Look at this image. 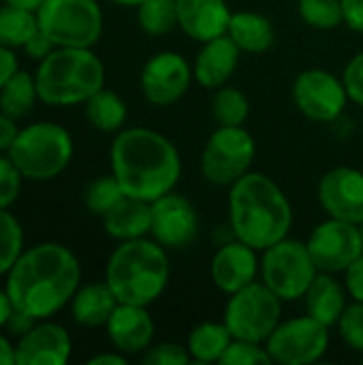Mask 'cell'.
I'll return each instance as SVG.
<instances>
[{
	"instance_id": "1",
	"label": "cell",
	"mask_w": 363,
	"mask_h": 365,
	"mask_svg": "<svg viewBox=\"0 0 363 365\" xmlns=\"http://www.w3.org/2000/svg\"><path fill=\"white\" fill-rule=\"evenodd\" d=\"M81 287V263L77 255L56 242L24 248L4 276V289L13 308L34 321L51 319L64 310Z\"/></svg>"
},
{
	"instance_id": "2",
	"label": "cell",
	"mask_w": 363,
	"mask_h": 365,
	"mask_svg": "<svg viewBox=\"0 0 363 365\" xmlns=\"http://www.w3.org/2000/svg\"><path fill=\"white\" fill-rule=\"evenodd\" d=\"M111 173L124 195L156 201L175 190L182 178V156L175 143L148 126H124L109 148Z\"/></svg>"
},
{
	"instance_id": "3",
	"label": "cell",
	"mask_w": 363,
	"mask_h": 365,
	"mask_svg": "<svg viewBox=\"0 0 363 365\" xmlns=\"http://www.w3.org/2000/svg\"><path fill=\"white\" fill-rule=\"evenodd\" d=\"M231 235L263 252L289 237L293 229V205L287 192L265 173L248 171L227 197Z\"/></svg>"
},
{
	"instance_id": "4",
	"label": "cell",
	"mask_w": 363,
	"mask_h": 365,
	"mask_svg": "<svg viewBox=\"0 0 363 365\" xmlns=\"http://www.w3.org/2000/svg\"><path fill=\"white\" fill-rule=\"evenodd\" d=\"M171 280L169 250L152 237L118 242L105 265V282L120 304L152 306Z\"/></svg>"
},
{
	"instance_id": "5",
	"label": "cell",
	"mask_w": 363,
	"mask_h": 365,
	"mask_svg": "<svg viewBox=\"0 0 363 365\" xmlns=\"http://www.w3.org/2000/svg\"><path fill=\"white\" fill-rule=\"evenodd\" d=\"M34 81L41 103L75 107L105 88V64L94 47H56L39 62Z\"/></svg>"
},
{
	"instance_id": "6",
	"label": "cell",
	"mask_w": 363,
	"mask_h": 365,
	"mask_svg": "<svg viewBox=\"0 0 363 365\" xmlns=\"http://www.w3.org/2000/svg\"><path fill=\"white\" fill-rule=\"evenodd\" d=\"M6 154L26 180L47 182L68 169L75 156V141L58 122H32L19 128Z\"/></svg>"
},
{
	"instance_id": "7",
	"label": "cell",
	"mask_w": 363,
	"mask_h": 365,
	"mask_svg": "<svg viewBox=\"0 0 363 365\" xmlns=\"http://www.w3.org/2000/svg\"><path fill=\"white\" fill-rule=\"evenodd\" d=\"M36 19L56 47H94L105 28L98 0H43Z\"/></svg>"
},
{
	"instance_id": "8",
	"label": "cell",
	"mask_w": 363,
	"mask_h": 365,
	"mask_svg": "<svg viewBox=\"0 0 363 365\" xmlns=\"http://www.w3.org/2000/svg\"><path fill=\"white\" fill-rule=\"evenodd\" d=\"M282 304L285 302L272 289L257 280L227 295L223 323L229 327L235 340L265 344V340L282 321Z\"/></svg>"
},
{
	"instance_id": "9",
	"label": "cell",
	"mask_w": 363,
	"mask_h": 365,
	"mask_svg": "<svg viewBox=\"0 0 363 365\" xmlns=\"http://www.w3.org/2000/svg\"><path fill=\"white\" fill-rule=\"evenodd\" d=\"M257 158V141L244 126H216L201 152V175L208 184L229 188L248 171Z\"/></svg>"
},
{
	"instance_id": "10",
	"label": "cell",
	"mask_w": 363,
	"mask_h": 365,
	"mask_svg": "<svg viewBox=\"0 0 363 365\" xmlns=\"http://www.w3.org/2000/svg\"><path fill=\"white\" fill-rule=\"evenodd\" d=\"M317 274L319 269L310 257L306 242L291 235L261 252L259 280L282 302L302 299Z\"/></svg>"
},
{
	"instance_id": "11",
	"label": "cell",
	"mask_w": 363,
	"mask_h": 365,
	"mask_svg": "<svg viewBox=\"0 0 363 365\" xmlns=\"http://www.w3.org/2000/svg\"><path fill=\"white\" fill-rule=\"evenodd\" d=\"M291 98L297 111L317 124H332L344 115L351 103L342 75L321 66L304 68L291 83Z\"/></svg>"
},
{
	"instance_id": "12",
	"label": "cell",
	"mask_w": 363,
	"mask_h": 365,
	"mask_svg": "<svg viewBox=\"0 0 363 365\" xmlns=\"http://www.w3.org/2000/svg\"><path fill=\"white\" fill-rule=\"evenodd\" d=\"M332 344V329L310 314L280 321V325L265 340L272 364L312 365L319 364Z\"/></svg>"
},
{
	"instance_id": "13",
	"label": "cell",
	"mask_w": 363,
	"mask_h": 365,
	"mask_svg": "<svg viewBox=\"0 0 363 365\" xmlns=\"http://www.w3.org/2000/svg\"><path fill=\"white\" fill-rule=\"evenodd\" d=\"M306 246L319 272L338 276L363 255L362 229L355 222L327 216L312 229Z\"/></svg>"
},
{
	"instance_id": "14",
	"label": "cell",
	"mask_w": 363,
	"mask_h": 365,
	"mask_svg": "<svg viewBox=\"0 0 363 365\" xmlns=\"http://www.w3.org/2000/svg\"><path fill=\"white\" fill-rule=\"evenodd\" d=\"M193 81V64L180 51L171 49L152 53L139 73V90L152 107H171L180 103Z\"/></svg>"
},
{
	"instance_id": "15",
	"label": "cell",
	"mask_w": 363,
	"mask_h": 365,
	"mask_svg": "<svg viewBox=\"0 0 363 365\" xmlns=\"http://www.w3.org/2000/svg\"><path fill=\"white\" fill-rule=\"evenodd\" d=\"M199 214L190 199L171 190L152 201V229L150 237L169 252L184 250L197 242Z\"/></svg>"
},
{
	"instance_id": "16",
	"label": "cell",
	"mask_w": 363,
	"mask_h": 365,
	"mask_svg": "<svg viewBox=\"0 0 363 365\" xmlns=\"http://www.w3.org/2000/svg\"><path fill=\"white\" fill-rule=\"evenodd\" d=\"M319 205L325 216L347 222H363V171L357 167H334L317 186Z\"/></svg>"
},
{
	"instance_id": "17",
	"label": "cell",
	"mask_w": 363,
	"mask_h": 365,
	"mask_svg": "<svg viewBox=\"0 0 363 365\" xmlns=\"http://www.w3.org/2000/svg\"><path fill=\"white\" fill-rule=\"evenodd\" d=\"M71 355V334L51 319L36 321L15 342V365H66Z\"/></svg>"
},
{
	"instance_id": "18",
	"label": "cell",
	"mask_w": 363,
	"mask_h": 365,
	"mask_svg": "<svg viewBox=\"0 0 363 365\" xmlns=\"http://www.w3.org/2000/svg\"><path fill=\"white\" fill-rule=\"evenodd\" d=\"M261 274V252L242 240L233 237L227 244H220L210 263V276L214 287L231 295L259 280Z\"/></svg>"
},
{
	"instance_id": "19",
	"label": "cell",
	"mask_w": 363,
	"mask_h": 365,
	"mask_svg": "<svg viewBox=\"0 0 363 365\" xmlns=\"http://www.w3.org/2000/svg\"><path fill=\"white\" fill-rule=\"evenodd\" d=\"M107 340L111 346L126 357L143 355L156 338V323L148 306L118 304L105 325Z\"/></svg>"
},
{
	"instance_id": "20",
	"label": "cell",
	"mask_w": 363,
	"mask_h": 365,
	"mask_svg": "<svg viewBox=\"0 0 363 365\" xmlns=\"http://www.w3.org/2000/svg\"><path fill=\"white\" fill-rule=\"evenodd\" d=\"M242 60V49L231 41L229 34L210 38L201 43L195 60H193V75L195 81L205 90H218L229 83L235 75Z\"/></svg>"
},
{
	"instance_id": "21",
	"label": "cell",
	"mask_w": 363,
	"mask_h": 365,
	"mask_svg": "<svg viewBox=\"0 0 363 365\" xmlns=\"http://www.w3.org/2000/svg\"><path fill=\"white\" fill-rule=\"evenodd\" d=\"M178 28L193 41L205 43L227 34L231 6L227 0H175Z\"/></svg>"
},
{
	"instance_id": "22",
	"label": "cell",
	"mask_w": 363,
	"mask_h": 365,
	"mask_svg": "<svg viewBox=\"0 0 363 365\" xmlns=\"http://www.w3.org/2000/svg\"><path fill=\"white\" fill-rule=\"evenodd\" d=\"M302 302L306 306V314L327 325L329 329H336L340 317L351 304V297L347 293L344 282L338 280L336 274L319 272L312 284L308 287L306 295L302 297Z\"/></svg>"
},
{
	"instance_id": "23",
	"label": "cell",
	"mask_w": 363,
	"mask_h": 365,
	"mask_svg": "<svg viewBox=\"0 0 363 365\" xmlns=\"http://www.w3.org/2000/svg\"><path fill=\"white\" fill-rule=\"evenodd\" d=\"M105 233L116 242H131L150 237L152 229V203L124 195L116 207H111L103 218Z\"/></svg>"
},
{
	"instance_id": "24",
	"label": "cell",
	"mask_w": 363,
	"mask_h": 365,
	"mask_svg": "<svg viewBox=\"0 0 363 365\" xmlns=\"http://www.w3.org/2000/svg\"><path fill=\"white\" fill-rule=\"evenodd\" d=\"M118 304H120L118 297L113 295L109 284L103 280V282L81 284L77 293L73 295L68 310H71V319L75 325L86 327V329H96V327L107 325Z\"/></svg>"
},
{
	"instance_id": "25",
	"label": "cell",
	"mask_w": 363,
	"mask_h": 365,
	"mask_svg": "<svg viewBox=\"0 0 363 365\" xmlns=\"http://www.w3.org/2000/svg\"><path fill=\"white\" fill-rule=\"evenodd\" d=\"M227 34L242 53H265L276 45V28L272 19L259 11H233Z\"/></svg>"
},
{
	"instance_id": "26",
	"label": "cell",
	"mask_w": 363,
	"mask_h": 365,
	"mask_svg": "<svg viewBox=\"0 0 363 365\" xmlns=\"http://www.w3.org/2000/svg\"><path fill=\"white\" fill-rule=\"evenodd\" d=\"M83 115L94 130L105 135H116L126 126L128 107L118 92L109 88H101L83 103Z\"/></svg>"
},
{
	"instance_id": "27",
	"label": "cell",
	"mask_w": 363,
	"mask_h": 365,
	"mask_svg": "<svg viewBox=\"0 0 363 365\" xmlns=\"http://www.w3.org/2000/svg\"><path fill=\"white\" fill-rule=\"evenodd\" d=\"M233 336L223 321H205L190 329L186 338V349L195 364H220Z\"/></svg>"
},
{
	"instance_id": "28",
	"label": "cell",
	"mask_w": 363,
	"mask_h": 365,
	"mask_svg": "<svg viewBox=\"0 0 363 365\" xmlns=\"http://www.w3.org/2000/svg\"><path fill=\"white\" fill-rule=\"evenodd\" d=\"M36 101H39V92H36L34 73L19 68L0 88V111L11 115L13 120H24L34 109Z\"/></svg>"
},
{
	"instance_id": "29",
	"label": "cell",
	"mask_w": 363,
	"mask_h": 365,
	"mask_svg": "<svg viewBox=\"0 0 363 365\" xmlns=\"http://www.w3.org/2000/svg\"><path fill=\"white\" fill-rule=\"evenodd\" d=\"M39 19L34 11L4 4L0 6V43L11 49H24V45L36 34Z\"/></svg>"
},
{
	"instance_id": "30",
	"label": "cell",
	"mask_w": 363,
	"mask_h": 365,
	"mask_svg": "<svg viewBox=\"0 0 363 365\" xmlns=\"http://www.w3.org/2000/svg\"><path fill=\"white\" fill-rule=\"evenodd\" d=\"M212 115L218 126H244L250 115V101L246 92L229 83L214 90Z\"/></svg>"
},
{
	"instance_id": "31",
	"label": "cell",
	"mask_w": 363,
	"mask_h": 365,
	"mask_svg": "<svg viewBox=\"0 0 363 365\" xmlns=\"http://www.w3.org/2000/svg\"><path fill=\"white\" fill-rule=\"evenodd\" d=\"M135 11L139 28L148 36H167L178 28L175 0H143Z\"/></svg>"
},
{
	"instance_id": "32",
	"label": "cell",
	"mask_w": 363,
	"mask_h": 365,
	"mask_svg": "<svg viewBox=\"0 0 363 365\" xmlns=\"http://www.w3.org/2000/svg\"><path fill=\"white\" fill-rule=\"evenodd\" d=\"M300 19L312 30H336L344 24L340 0H297Z\"/></svg>"
},
{
	"instance_id": "33",
	"label": "cell",
	"mask_w": 363,
	"mask_h": 365,
	"mask_svg": "<svg viewBox=\"0 0 363 365\" xmlns=\"http://www.w3.org/2000/svg\"><path fill=\"white\" fill-rule=\"evenodd\" d=\"M122 197H124V190H122L120 182L116 180L113 173H109V175H101L88 184L86 195H83V203L92 216L103 218L111 207L118 205V201Z\"/></svg>"
},
{
	"instance_id": "34",
	"label": "cell",
	"mask_w": 363,
	"mask_h": 365,
	"mask_svg": "<svg viewBox=\"0 0 363 365\" xmlns=\"http://www.w3.org/2000/svg\"><path fill=\"white\" fill-rule=\"evenodd\" d=\"M21 252L24 229L9 210H0V278L9 274V269L15 265Z\"/></svg>"
},
{
	"instance_id": "35",
	"label": "cell",
	"mask_w": 363,
	"mask_h": 365,
	"mask_svg": "<svg viewBox=\"0 0 363 365\" xmlns=\"http://www.w3.org/2000/svg\"><path fill=\"white\" fill-rule=\"evenodd\" d=\"M336 331L340 340L355 353L363 355V304L362 302H351L340 317Z\"/></svg>"
},
{
	"instance_id": "36",
	"label": "cell",
	"mask_w": 363,
	"mask_h": 365,
	"mask_svg": "<svg viewBox=\"0 0 363 365\" xmlns=\"http://www.w3.org/2000/svg\"><path fill=\"white\" fill-rule=\"evenodd\" d=\"M272 357L261 342L250 340H235L229 344L227 353L223 355L220 365H270Z\"/></svg>"
},
{
	"instance_id": "37",
	"label": "cell",
	"mask_w": 363,
	"mask_h": 365,
	"mask_svg": "<svg viewBox=\"0 0 363 365\" xmlns=\"http://www.w3.org/2000/svg\"><path fill=\"white\" fill-rule=\"evenodd\" d=\"M24 175L9 154H0V210H11L19 199Z\"/></svg>"
},
{
	"instance_id": "38",
	"label": "cell",
	"mask_w": 363,
	"mask_h": 365,
	"mask_svg": "<svg viewBox=\"0 0 363 365\" xmlns=\"http://www.w3.org/2000/svg\"><path fill=\"white\" fill-rule=\"evenodd\" d=\"M141 361L145 365H186L190 364V353L186 344L180 342H154L143 355Z\"/></svg>"
},
{
	"instance_id": "39",
	"label": "cell",
	"mask_w": 363,
	"mask_h": 365,
	"mask_svg": "<svg viewBox=\"0 0 363 365\" xmlns=\"http://www.w3.org/2000/svg\"><path fill=\"white\" fill-rule=\"evenodd\" d=\"M342 79H344V86H347V92H349L351 103L359 105L363 109V51L355 53L347 62L344 73H342Z\"/></svg>"
},
{
	"instance_id": "40",
	"label": "cell",
	"mask_w": 363,
	"mask_h": 365,
	"mask_svg": "<svg viewBox=\"0 0 363 365\" xmlns=\"http://www.w3.org/2000/svg\"><path fill=\"white\" fill-rule=\"evenodd\" d=\"M344 287L351 297V302H362L363 304V255L344 272Z\"/></svg>"
},
{
	"instance_id": "41",
	"label": "cell",
	"mask_w": 363,
	"mask_h": 365,
	"mask_svg": "<svg viewBox=\"0 0 363 365\" xmlns=\"http://www.w3.org/2000/svg\"><path fill=\"white\" fill-rule=\"evenodd\" d=\"M56 49V45H53V41L39 28L36 30V34L24 45V51H26V56L28 58H32V60H36V62H41L43 58H47L51 51Z\"/></svg>"
},
{
	"instance_id": "42",
	"label": "cell",
	"mask_w": 363,
	"mask_h": 365,
	"mask_svg": "<svg viewBox=\"0 0 363 365\" xmlns=\"http://www.w3.org/2000/svg\"><path fill=\"white\" fill-rule=\"evenodd\" d=\"M344 13V26L357 34H363V0H340Z\"/></svg>"
},
{
	"instance_id": "43",
	"label": "cell",
	"mask_w": 363,
	"mask_h": 365,
	"mask_svg": "<svg viewBox=\"0 0 363 365\" xmlns=\"http://www.w3.org/2000/svg\"><path fill=\"white\" fill-rule=\"evenodd\" d=\"M17 133H19L17 120H13L4 111H0V154H6L11 150Z\"/></svg>"
},
{
	"instance_id": "44",
	"label": "cell",
	"mask_w": 363,
	"mask_h": 365,
	"mask_svg": "<svg viewBox=\"0 0 363 365\" xmlns=\"http://www.w3.org/2000/svg\"><path fill=\"white\" fill-rule=\"evenodd\" d=\"M19 71V60L15 49L6 47L0 43V88L9 81L11 75H15Z\"/></svg>"
},
{
	"instance_id": "45",
	"label": "cell",
	"mask_w": 363,
	"mask_h": 365,
	"mask_svg": "<svg viewBox=\"0 0 363 365\" xmlns=\"http://www.w3.org/2000/svg\"><path fill=\"white\" fill-rule=\"evenodd\" d=\"M34 323H36V321L30 319L28 314H24V312H19V310H13V314H11V319H9V323H6L4 329H6L11 336L19 338V336H24Z\"/></svg>"
},
{
	"instance_id": "46",
	"label": "cell",
	"mask_w": 363,
	"mask_h": 365,
	"mask_svg": "<svg viewBox=\"0 0 363 365\" xmlns=\"http://www.w3.org/2000/svg\"><path fill=\"white\" fill-rule=\"evenodd\" d=\"M126 361H128V357L124 353L111 349L109 353H98V355L90 357L88 365H126Z\"/></svg>"
},
{
	"instance_id": "47",
	"label": "cell",
	"mask_w": 363,
	"mask_h": 365,
	"mask_svg": "<svg viewBox=\"0 0 363 365\" xmlns=\"http://www.w3.org/2000/svg\"><path fill=\"white\" fill-rule=\"evenodd\" d=\"M0 365H15V344L4 334H0Z\"/></svg>"
},
{
	"instance_id": "48",
	"label": "cell",
	"mask_w": 363,
	"mask_h": 365,
	"mask_svg": "<svg viewBox=\"0 0 363 365\" xmlns=\"http://www.w3.org/2000/svg\"><path fill=\"white\" fill-rule=\"evenodd\" d=\"M13 310H15V308H13V302H11V297H9L6 289H0V329L6 327V323H9Z\"/></svg>"
},
{
	"instance_id": "49",
	"label": "cell",
	"mask_w": 363,
	"mask_h": 365,
	"mask_svg": "<svg viewBox=\"0 0 363 365\" xmlns=\"http://www.w3.org/2000/svg\"><path fill=\"white\" fill-rule=\"evenodd\" d=\"M4 4H11V6H19V9H28V11H34L43 4V0H2Z\"/></svg>"
},
{
	"instance_id": "50",
	"label": "cell",
	"mask_w": 363,
	"mask_h": 365,
	"mask_svg": "<svg viewBox=\"0 0 363 365\" xmlns=\"http://www.w3.org/2000/svg\"><path fill=\"white\" fill-rule=\"evenodd\" d=\"M116 6H124V9H137L143 0H107Z\"/></svg>"
},
{
	"instance_id": "51",
	"label": "cell",
	"mask_w": 363,
	"mask_h": 365,
	"mask_svg": "<svg viewBox=\"0 0 363 365\" xmlns=\"http://www.w3.org/2000/svg\"><path fill=\"white\" fill-rule=\"evenodd\" d=\"M359 229H362V240H363V222H362V225H359Z\"/></svg>"
},
{
	"instance_id": "52",
	"label": "cell",
	"mask_w": 363,
	"mask_h": 365,
	"mask_svg": "<svg viewBox=\"0 0 363 365\" xmlns=\"http://www.w3.org/2000/svg\"><path fill=\"white\" fill-rule=\"evenodd\" d=\"M362 361H363V355H362Z\"/></svg>"
}]
</instances>
